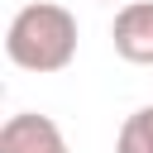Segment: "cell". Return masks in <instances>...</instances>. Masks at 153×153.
<instances>
[{
  "instance_id": "obj_1",
  "label": "cell",
  "mask_w": 153,
  "mask_h": 153,
  "mask_svg": "<svg viewBox=\"0 0 153 153\" xmlns=\"http://www.w3.org/2000/svg\"><path fill=\"white\" fill-rule=\"evenodd\" d=\"M76 14L67 5H53V0H33V5H19L10 29H5V57L24 72H62L72 67L76 57Z\"/></svg>"
},
{
  "instance_id": "obj_2",
  "label": "cell",
  "mask_w": 153,
  "mask_h": 153,
  "mask_svg": "<svg viewBox=\"0 0 153 153\" xmlns=\"http://www.w3.org/2000/svg\"><path fill=\"white\" fill-rule=\"evenodd\" d=\"M0 153H67V139H62L57 120H48L38 110H19L0 124Z\"/></svg>"
},
{
  "instance_id": "obj_3",
  "label": "cell",
  "mask_w": 153,
  "mask_h": 153,
  "mask_svg": "<svg viewBox=\"0 0 153 153\" xmlns=\"http://www.w3.org/2000/svg\"><path fill=\"white\" fill-rule=\"evenodd\" d=\"M110 38H115V53H120L124 62L153 67V0H129V5H120L115 24H110Z\"/></svg>"
},
{
  "instance_id": "obj_4",
  "label": "cell",
  "mask_w": 153,
  "mask_h": 153,
  "mask_svg": "<svg viewBox=\"0 0 153 153\" xmlns=\"http://www.w3.org/2000/svg\"><path fill=\"white\" fill-rule=\"evenodd\" d=\"M115 153H153V100H148V105H139V110L120 124Z\"/></svg>"
}]
</instances>
